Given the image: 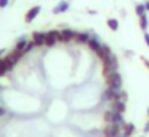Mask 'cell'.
<instances>
[{
	"label": "cell",
	"instance_id": "13",
	"mask_svg": "<svg viewBox=\"0 0 149 137\" xmlns=\"http://www.w3.org/2000/svg\"><path fill=\"white\" fill-rule=\"evenodd\" d=\"M32 40L37 46H45V34H43V32H34Z\"/></svg>",
	"mask_w": 149,
	"mask_h": 137
},
{
	"label": "cell",
	"instance_id": "2",
	"mask_svg": "<svg viewBox=\"0 0 149 137\" xmlns=\"http://www.w3.org/2000/svg\"><path fill=\"white\" fill-rule=\"evenodd\" d=\"M104 121L106 123H114V124H119L120 127H125V124H127V121H125V118H123V113H119V112H114V110H107L106 113H104Z\"/></svg>",
	"mask_w": 149,
	"mask_h": 137
},
{
	"label": "cell",
	"instance_id": "19",
	"mask_svg": "<svg viewBox=\"0 0 149 137\" xmlns=\"http://www.w3.org/2000/svg\"><path fill=\"white\" fill-rule=\"evenodd\" d=\"M107 27L111 29V30H119V21H117L116 18H109L107 19Z\"/></svg>",
	"mask_w": 149,
	"mask_h": 137
},
{
	"label": "cell",
	"instance_id": "24",
	"mask_svg": "<svg viewBox=\"0 0 149 137\" xmlns=\"http://www.w3.org/2000/svg\"><path fill=\"white\" fill-rule=\"evenodd\" d=\"M7 72H8L7 69H0V78H2V76H3V75H5V73H7Z\"/></svg>",
	"mask_w": 149,
	"mask_h": 137
},
{
	"label": "cell",
	"instance_id": "1",
	"mask_svg": "<svg viewBox=\"0 0 149 137\" xmlns=\"http://www.w3.org/2000/svg\"><path fill=\"white\" fill-rule=\"evenodd\" d=\"M103 97H104V101H107V102H112V101L127 102L128 94H127V91H123V89H116V88H109V86H107V89L104 91Z\"/></svg>",
	"mask_w": 149,
	"mask_h": 137
},
{
	"label": "cell",
	"instance_id": "7",
	"mask_svg": "<svg viewBox=\"0 0 149 137\" xmlns=\"http://www.w3.org/2000/svg\"><path fill=\"white\" fill-rule=\"evenodd\" d=\"M98 57H100L101 61H103V64L104 62H107V61L111 59V56H112V50H111V46H107V45H103L101 46V50L98 51Z\"/></svg>",
	"mask_w": 149,
	"mask_h": 137
},
{
	"label": "cell",
	"instance_id": "28",
	"mask_svg": "<svg viewBox=\"0 0 149 137\" xmlns=\"http://www.w3.org/2000/svg\"><path fill=\"white\" fill-rule=\"evenodd\" d=\"M5 51H7V50H0V59L5 56Z\"/></svg>",
	"mask_w": 149,
	"mask_h": 137
},
{
	"label": "cell",
	"instance_id": "12",
	"mask_svg": "<svg viewBox=\"0 0 149 137\" xmlns=\"http://www.w3.org/2000/svg\"><path fill=\"white\" fill-rule=\"evenodd\" d=\"M68 10H69V2L68 0H61V2L53 8V14H59V13H64V11H68Z\"/></svg>",
	"mask_w": 149,
	"mask_h": 137
},
{
	"label": "cell",
	"instance_id": "4",
	"mask_svg": "<svg viewBox=\"0 0 149 137\" xmlns=\"http://www.w3.org/2000/svg\"><path fill=\"white\" fill-rule=\"evenodd\" d=\"M58 41H61V32L59 30L53 29V30H48L45 34V46L52 48V46H55Z\"/></svg>",
	"mask_w": 149,
	"mask_h": 137
},
{
	"label": "cell",
	"instance_id": "20",
	"mask_svg": "<svg viewBox=\"0 0 149 137\" xmlns=\"http://www.w3.org/2000/svg\"><path fill=\"white\" fill-rule=\"evenodd\" d=\"M135 11H136V14H138V18L139 16H143V14H146V6H144V3H138V5L135 6Z\"/></svg>",
	"mask_w": 149,
	"mask_h": 137
},
{
	"label": "cell",
	"instance_id": "18",
	"mask_svg": "<svg viewBox=\"0 0 149 137\" xmlns=\"http://www.w3.org/2000/svg\"><path fill=\"white\" fill-rule=\"evenodd\" d=\"M148 25H149V18H148V14H143V16H139V27L143 29V30H148Z\"/></svg>",
	"mask_w": 149,
	"mask_h": 137
},
{
	"label": "cell",
	"instance_id": "8",
	"mask_svg": "<svg viewBox=\"0 0 149 137\" xmlns=\"http://www.w3.org/2000/svg\"><path fill=\"white\" fill-rule=\"evenodd\" d=\"M42 11V6L40 5H36V6H32V8L29 10V11L26 13V16H24V21L27 22V24H29V22H32L34 19L37 18V16H39V13Z\"/></svg>",
	"mask_w": 149,
	"mask_h": 137
},
{
	"label": "cell",
	"instance_id": "9",
	"mask_svg": "<svg viewBox=\"0 0 149 137\" xmlns=\"http://www.w3.org/2000/svg\"><path fill=\"white\" fill-rule=\"evenodd\" d=\"M75 35H77V32L72 30V29H63L61 30V41L63 43H69V41L75 40Z\"/></svg>",
	"mask_w": 149,
	"mask_h": 137
},
{
	"label": "cell",
	"instance_id": "10",
	"mask_svg": "<svg viewBox=\"0 0 149 137\" xmlns=\"http://www.w3.org/2000/svg\"><path fill=\"white\" fill-rule=\"evenodd\" d=\"M109 108H111V110H114V112H119V113L125 115L127 104L123 101H112V102H109Z\"/></svg>",
	"mask_w": 149,
	"mask_h": 137
},
{
	"label": "cell",
	"instance_id": "23",
	"mask_svg": "<svg viewBox=\"0 0 149 137\" xmlns=\"http://www.w3.org/2000/svg\"><path fill=\"white\" fill-rule=\"evenodd\" d=\"M144 43L149 46V34H148V32H144Z\"/></svg>",
	"mask_w": 149,
	"mask_h": 137
},
{
	"label": "cell",
	"instance_id": "17",
	"mask_svg": "<svg viewBox=\"0 0 149 137\" xmlns=\"http://www.w3.org/2000/svg\"><path fill=\"white\" fill-rule=\"evenodd\" d=\"M27 38L26 37H21L19 40L16 41V45H15V50H18V51H24V48H26V45H27Z\"/></svg>",
	"mask_w": 149,
	"mask_h": 137
},
{
	"label": "cell",
	"instance_id": "11",
	"mask_svg": "<svg viewBox=\"0 0 149 137\" xmlns=\"http://www.w3.org/2000/svg\"><path fill=\"white\" fill-rule=\"evenodd\" d=\"M87 45L91 51H95V53H98V51L101 50V46H103V45L100 43V37H98V35H91V38L88 40Z\"/></svg>",
	"mask_w": 149,
	"mask_h": 137
},
{
	"label": "cell",
	"instance_id": "14",
	"mask_svg": "<svg viewBox=\"0 0 149 137\" xmlns=\"http://www.w3.org/2000/svg\"><path fill=\"white\" fill-rule=\"evenodd\" d=\"M91 38V34L90 32H77V35H75V41L77 43H88V40Z\"/></svg>",
	"mask_w": 149,
	"mask_h": 137
},
{
	"label": "cell",
	"instance_id": "6",
	"mask_svg": "<svg viewBox=\"0 0 149 137\" xmlns=\"http://www.w3.org/2000/svg\"><path fill=\"white\" fill-rule=\"evenodd\" d=\"M122 131V127L119 124L114 123H107V126L104 127V137H117V134Z\"/></svg>",
	"mask_w": 149,
	"mask_h": 137
},
{
	"label": "cell",
	"instance_id": "30",
	"mask_svg": "<svg viewBox=\"0 0 149 137\" xmlns=\"http://www.w3.org/2000/svg\"><path fill=\"white\" fill-rule=\"evenodd\" d=\"M148 115H149V107H148Z\"/></svg>",
	"mask_w": 149,
	"mask_h": 137
},
{
	"label": "cell",
	"instance_id": "22",
	"mask_svg": "<svg viewBox=\"0 0 149 137\" xmlns=\"http://www.w3.org/2000/svg\"><path fill=\"white\" fill-rule=\"evenodd\" d=\"M8 2H10V0H0V8H5V6H8Z\"/></svg>",
	"mask_w": 149,
	"mask_h": 137
},
{
	"label": "cell",
	"instance_id": "5",
	"mask_svg": "<svg viewBox=\"0 0 149 137\" xmlns=\"http://www.w3.org/2000/svg\"><path fill=\"white\" fill-rule=\"evenodd\" d=\"M117 69H119V61H117L116 54H112V56H111V59L107 61V62H104V64H103L104 75L107 76L109 73H112V72H117Z\"/></svg>",
	"mask_w": 149,
	"mask_h": 137
},
{
	"label": "cell",
	"instance_id": "26",
	"mask_svg": "<svg viewBox=\"0 0 149 137\" xmlns=\"http://www.w3.org/2000/svg\"><path fill=\"white\" fill-rule=\"evenodd\" d=\"M5 113H7V112H5V108H3V107H0V116H3Z\"/></svg>",
	"mask_w": 149,
	"mask_h": 137
},
{
	"label": "cell",
	"instance_id": "27",
	"mask_svg": "<svg viewBox=\"0 0 149 137\" xmlns=\"http://www.w3.org/2000/svg\"><path fill=\"white\" fill-rule=\"evenodd\" d=\"M144 6H146V11L149 13V0H146V2H144Z\"/></svg>",
	"mask_w": 149,
	"mask_h": 137
},
{
	"label": "cell",
	"instance_id": "21",
	"mask_svg": "<svg viewBox=\"0 0 149 137\" xmlns=\"http://www.w3.org/2000/svg\"><path fill=\"white\" fill-rule=\"evenodd\" d=\"M36 46H37V45L34 43V40H29V41H27V45H26V48H24V53H26V54L31 53V51H32Z\"/></svg>",
	"mask_w": 149,
	"mask_h": 137
},
{
	"label": "cell",
	"instance_id": "16",
	"mask_svg": "<svg viewBox=\"0 0 149 137\" xmlns=\"http://www.w3.org/2000/svg\"><path fill=\"white\" fill-rule=\"evenodd\" d=\"M135 129H136V127H135V124H133V123H127L125 124V127H123V136H125V137H132L133 136V132H135Z\"/></svg>",
	"mask_w": 149,
	"mask_h": 137
},
{
	"label": "cell",
	"instance_id": "3",
	"mask_svg": "<svg viewBox=\"0 0 149 137\" xmlns=\"http://www.w3.org/2000/svg\"><path fill=\"white\" fill-rule=\"evenodd\" d=\"M106 83L109 88H116V89H122V85H123V80H122V75L119 72H112L106 76Z\"/></svg>",
	"mask_w": 149,
	"mask_h": 137
},
{
	"label": "cell",
	"instance_id": "25",
	"mask_svg": "<svg viewBox=\"0 0 149 137\" xmlns=\"http://www.w3.org/2000/svg\"><path fill=\"white\" fill-rule=\"evenodd\" d=\"M143 131H144V132H149V121L144 124V129H143Z\"/></svg>",
	"mask_w": 149,
	"mask_h": 137
},
{
	"label": "cell",
	"instance_id": "15",
	"mask_svg": "<svg viewBox=\"0 0 149 137\" xmlns=\"http://www.w3.org/2000/svg\"><path fill=\"white\" fill-rule=\"evenodd\" d=\"M24 54H26V53H24V51H18V50H13V51H11V53H8L7 56L10 57V59L13 61L15 64H18V61H19L21 57L24 56Z\"/></svg>",
	"mask_w": 149,
	"mask_h": 137
},
{
	"label": "cell",
	"instance_id": "29",
	"mask_svg": "<svg viewBox=\"0 0 149 137\" xmlns=\"http://www.w3.org/2000/svg\"><path fill=\"white\" fill-rule=\"evenodd\" d=\"M117 137H125V136H123V131H120V132L117 134Z\"/></svg>",
	"mask_w": 149,
	"mask_h": 137
}]
</instances>
